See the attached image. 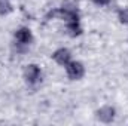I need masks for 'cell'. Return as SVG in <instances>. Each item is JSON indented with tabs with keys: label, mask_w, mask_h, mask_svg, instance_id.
I'll use <instances>...</instances> for the list:
<instances>
[{
	"label": "cell",
	"mask_w": 128,
	"mask_h": 126,
	"mask_svg": "<svg viewBox=\"0 0 128 126\" xmlns=\"http://www.w3.org/2000/svg\"><path fill=\"white\" fill-rule=\"evenodd\" d=\"M60 16L67 22V30L70 33V36H79L80 34V25H79V13L78 9H74L73 6H67L63 7L60 12Z\"/></svg>",
	"instance_id": "obj_1"
},
{
	"label": "cell",
	"mask_w": 128,
	"mask_h": 126,
	"mask_svg": "<svg viewBox=\"0 0 128 126\" xmlns=\"http://www.w3.org/2000/svg\"><path fill=\"white\" fill-rule=\"evenodd\" d=\"M66 67H67V74H68V77H70V79H73V80L80 79V77L84 76V73H85L84 65H82L80 63H76V61L68 63Z\"/></svg>",
	"instance_id": "obj_2"
},
{
	"label": "cell",
	"mask_w": 128,
	"mask_h": 126,
	"mask_svg": "<svg viewBox=\"0 0 128 126\" xmlns=\"http://www.w3.org/2000/svg\"><path fill=\"white\" fill-rule=\"evenodd\" d=\"M24 76H26V80H27L28 83H36V82L40 80L42 73H40V68H39L37 65L30 64V65L26 67V70H24Z\"/></svg>",
	"instance_id": "obj_3"
},
{
	"label": "cell",
	"mask_w": 128,
	"mask_h": 126,
	"mask_svg": "<svg viewBox=\"0 0 128 126\" xmlns=\"http://www.w3.org/2000/svg\"><path fill=\"white\" fill-rule=\"evenodd\" d=\"M97 117H98V120H101L104 123H110L115 117V110L112 107H103L97 111Z\"/></svg>",
	"instance_id": "obj_4"
},
{
	"label": "cell",
	"mask_w": 128,
	"mask_h": 126,
	"mask_svg": "<svg viewBox=\"0 0 128 126\" xmlns=\"http://www.w3.org/2000/svg\"><path fill=\"white\" fill-rule=\"evenodd\" d=\"M15 39L21 45H28L32 42V31L28 28H20L18 31L15 33Z\"/></svg>",
	"instance_id": "obj_5"
},
{
	"label": "cell",
	"mask_w": 128,
	"mask_h": 126,
	"mask_svg": "<svg viewBox=\"0 0 128 126\" xmlns=\"http://www.w3.org/2000/svg\"><path fill=\"white\" fill-rule=\"evenodd\" d=\"M52 57H54V60L60 64V65H67V64L70 63V57L72 55H70V52L67 49H58Z\"/></svg>",
	"instance_id": "obj_6"
},
{
	"label": "cell",
	"mask_w": 128,
	"mask_h": 126,
	"mask_svg": "<svg viewBox=\"0 0 128 126\" xmlns=\"http://www.w3.org/2000/svg\"><path fill=\"white\" fill-rule=\"evenodd\" d=\"M9 12H12V4L9 0H0V15H8Z\"/></svg>",
	"instance_id": "obj_7"
},
{
	"label": "cell",
	"mask_w": 128,
	"mask_h": 126,
	"mask_svg": "<svg viewBox=\"0 0 128 126\" xmlns=\"http://www.w3.org/2000/svg\"><path fill=\"white\" fill-rule=\"evenodd\" d=\"M119 21L122 24H128V7L119 12Z\"/></svg>",
	"instance_id": "obj_8"
},
{
	"label": "cell",
	"mask_w": 128,
	"mask_h": 126,
	"mask_svg": "<svg viewBox=\"0 0 128 126\" xmlns=\"http://www.w3.org/2000/svg\"><path fill=\"white\" fill-rule=\"evenodd\" d=\"M96 4H100V6H104V4H107L110 0H92Z\"/></svg>",
	"instance_id": "obj_9"
}]
</instances>
